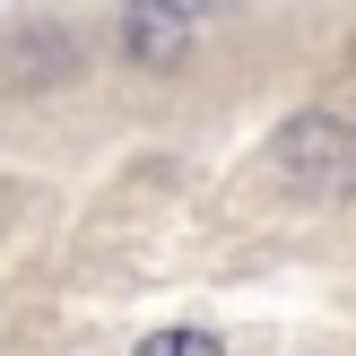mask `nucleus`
<instances>
[{"label":"nucleus","mask_w":356,"mask_h":356,"mask_svg":"<svg viewBox=\"0 0 356 356\" xmlns=\"http://www.w3.org/2000/svg\"><path fill=\"white\" fill-rule=\"evenodd\" d=\"M139 356H226V348L209 339V330H156V339L139 348Z\"/></svg>","instance_id":"7ed1b4c3"},{"label":"nucleus","mask_w":356,"mask_h":356,"mask_svg":"<svg viewBox=\"0 0 356 356\" xmlns=\"http://www.w3.org/2000/svg\"><path fill=\"white\" fill-rule=\"evenodd\" d=\"M131 52H139V61H174V52H183V9L139 0V9H131Z\"/></svg>","instance_id":"f03ea898"},{"label":"nucleus","mask_w":356,"mask_h":356,"mask_svg":"<svg viewBox=\"0 0 356 356\" xmlns=\"http://www.w3.org/2000/svg\"><path fill=\"white\" fill-rule=\"evenodd\" d=\"M278 165H287V183H305V191H339L356 174V131L330 122V113H305V122L278 131Z\"/></svg>","instance_id":"f257e3e1"}]
</instances>
